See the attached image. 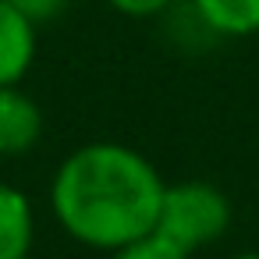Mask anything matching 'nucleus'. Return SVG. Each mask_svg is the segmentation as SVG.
Listing matches in <instances>:
<instances>
[{
	"label": "nucleus",
	"instance_id": "f257e3e1",
	"mask_svg": "<svg viewBox=\"0 0 259 259\" xmlns=\"http://www.w3.org/2000/svg\"><path fill=\"white\" fill-rule=\"evenodd\" d=\"M167 181L156 163L124 142H85L68 153L50 181V206L68 238L117 252L156 231Z\"/></svg>",
	"mask_w": 259,
	"mask_h": 259
},
{
	"label": "nucleus",
	"instance_id": "f03ea898",
	"mask_svg": "<svg viewBox=\"0 0 259 259\" xmlns=\"http://www.w3.org/2000/svg\"><path fill=\"white\" fill-rule=\"evenodd\" d=\"M231 220H234V206L227 192L217 188L213 181L188 178V181H174L163 188L156 234H163L167 241H174L178 248L192 255L220 241L231 231Z\"/></svg>",
	"mask_w": 259,
	"mask_h": 259
},
{
	"label": "nucleus",
	"instance_id": "7ed1b4c3",
	"mask_svg": "<svg viewBox=\"0 0 259 259\" xmlns=\"http://www.w3.org/2000/svg\"><path fill=\"white\" fill-rule=\"evenodd\" d=\"M43 107L22 89L4 85L0 89V156H25L43 139Z\"/></svg>",
	"mask_w": 259,
	"mask_h": 259
},
{
	"label": "nucleus",
	"instance_id": "20e7f679",
	"mask_svg": "<svg viewBox=\"0 0 259 259\" xmlns=\"http://www.w3.org/2000/svg\"><path fill=\"white\" fill-rule=\"evenodd\" d=\"M36 25L15 11L8 0H0V89L4 85H22L36 61Z\"/></svg>",
	"mask_w": 259,
	"mask_h": 259
},
{
	"label": "nucleus",
	"instance_id": "39448f33",
	"mask_svg": "<svg viewBox=\"0 0 259 259\" xmlns=\"http://www.w3.org/2000/svg\"><path fill=\"white\" fill-rule=\"evenodd\" d=\"M36 241V209L29 195L0 181V259H29Z\"/></svg>",
	"mask_w": 259,
	"mask_h": 259
},
{
	"label": "nucleus",
	"instance_id": "423d86ee",
	"mask_svg": "<svg viewBox=\"0 0 259 259\" xmlns=\"http://www.w3.org/2000/svg\"><path fill=\"white\" fill-rule=\"evenodd\" d=\"M202 29L224 39L259 36V0H188Z\"/></svg>",
	"mask_w": 259,
	"mask_h": 259
},
{
	"label": "nucleus",
	"instance_id": "0eeeda50",
	"mask_svg": "<svg viewBox=\"0 0 259 259\" xmlns=\"http://www.w3.org/2000/svg\"><path fill=\"white\" fill-rule=\"evenodd\" d=\"M110 259H192V255H188L185 248H178L174 241H167L163 234L149 231V234L128 241L124 248L110 252Z\"/></svg>",
	"mask_w": 259,
	"mask_h": 259
},
{
	"label": "nucleus",
	"instance_id": "6e6552de",
	"mask_svg": "<svg viewBox=\"0 0 259 259\" xmlns=\"http://www.w3.org/2000/svg\"><path fill=\"white\" fill-rule=\"evenodd\" d=\"M8 4H11L15 11H22V15L39 29L43 22H54V18L68 8V0H8Z\"/></svg>",
	"mask_w": 259,
	"mask_h": 259
},
{
	"label": "nucleus",
	"instance_id": "1a4fd4ad",
	"mask_svg": "<svg viewBox=\"0 0 259 259\" xmlns=\"http://www.w3.org/2000/svg\"><path fill=\"white\" fill-rule=\"evenodd\" d=\"M107 4L124 18H156L174 8V0H107Z\"/></svg>",
	"mask_w": 259,
	"mask_h": 259
},
{
	"label": "nucleus",
	"instance_id": "9d476101",
	"mask_svg": "<svg viewBox=\"0 0 259 259\" xmlns=\"http://www.w3.org/2000/svg\"><path fill=\"white\" fill-rule=\"evenodd\" d=\"M231 259H259V252H234Z\"/></svg>",
	"mask_w": 259,
	"mask_h": 259
}]
</instances>
